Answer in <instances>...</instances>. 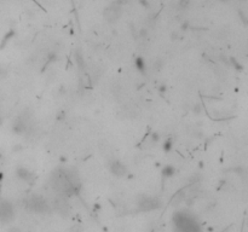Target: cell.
<instances>
[{"label": "cell", "instance_id": "cell-12", "mask_svg": "<svg viewBox=\"0 0 248 232\" xmlns=\"http://www.w3.org/2000/svg\"><path fill=\"white\" fill-rule=\"evenodd\" d=\"M134 64H136V68L138 69V71H140L142 74H145L147 67H145V62H144L143 57H137L134 61Z\"/></svg>", "mask_w": 248, "mask_h": 232}, {"label": "cell", "instance_id": "cell-18", "mask_svg": "<svg viewBox=\"0 0 248 232\" xmlns=\"http://www.w3.org/2000/svg\"><path fill=\"white\" fill-rule=\"evenodd\" d=\"M139 37H140L142 39H145V38L148 37V30H147L145 28H142V29L139 30Z\"/></svg>", "mask_w": 248, "mask_h": 232}, {"label": "cell", "instance_id": "cell-11", "mask_svg": "<svg viewBox=\"0 0 248 232\" xmlns=\"http://www.w3.org/2000/svg\"><path fill=\"white\" fill-rule=\"evenodd\" d=\"M161 174L164 178H172L174 174H175V168L172 166V165H167L162 168L161 171Z\"/></svg>", "mask_w": 248, "mask_h": 232}, {"label": "cell", "instance_id": "cell-32", "mask_svg": "<svg viewBox=\"0 0 248 232\" xmlns=\"http://www.w3.org/2000/svg\"><path fill=\"white\" fill-rule=\"evenodd\" d=\"M3 158H4V157H3V155H1V154H0V162H1V161H3Z\"/></svg>", "mask_w": 248, "mask_h": 232}, {"label": "cell", "instance_id": "cell-14", "mask_svg": "<svg viewBox=\"0 0 248 232\" xmlns=\"http://www.w3.org/2000/svg\"><path fill=\"white\" fill-rule=\"evenodd\" d=\"M15 34H16V33H15V30H13V29H11V30H10V31L5 35V37H4V40H3V42H1V47H4V46H5V44H6V42H7L11 38H13V37H15Z\"/></svg>", "mask_w": 248, "mask_h": 232}, {"label": "cell", "instance_id": "cell-6", "mask_svg": "<svg viewBox=\"0 0 248 232\" xmlns=\"http://www.w3.org/2000/svg\"><path fill=\"white\" fill-rule=\"evenodd\" d=\"M108 168L110 173L116 178H122L127 174V167L125 166V163L119 161V160H112L108 165Z\"/></svg>", "mask_w": 248, "mask_h": 232}, {"label": "cell", "instance_id": "cell-2", "mask_svg": "<svg viewBox=\"0 0 248 232\" xmlns=\"http://www.w3.org/2000/svg\"><path fill=\"white\" fill-rule=\"evenodd\" d=\"M174 224L179 232H201L196 221H194L188 214L183 212L177 213L174 215Z\"/></svg>", "mask_w": 248, "mask_h": 232}, {"label": "cell", "instance_id": "cell-13", "mask_svg": "<svg viewBox=\"0 0 248 232\" xmlns=\"http://www.w3.org/2000/svg\"><path fill=\"white\" fill-rule=\"evenodd\" d=\"M172 146H173V141L172 139H167L165 143H164V145H162V149L165 152H169L172 150Z\"/></svg>", "mask_w": 248, "mask_h": 232}, {"label": "cell", "instance_id": "cell-30", "mask_svg": "<svg viewBox=\"0 0 248 232\" xmlns=\"http://www.w3.org/2000/svg\"><path fill=\"white\" fill-rule=\"evenodd\" d=\"M3 178H4V174H3L1 172H0V180H3Z\"/></svg>", "mask_w": 248, "mask_h": 232}, {"label": "cell", "instance_id": "cell-22", "mask_svg": "<svg viewBox=\"0 0 248 232\" xmlns=\"http://www.w3.org/2000/svg\"><path fill=\"white\" fill-rule=\"evenodd\" d=\"M128 3V0H115V5H117V6H122V5H125V4H127Z\"/></svg>", "mask_w": 248, "mask_h": 232}, {"label": "cell", "instance_id": "cell-31", "mask_svg": "<svg viewBox=\"0 0 248 232\" xmlns=\"http://www.w3.org/2000/svg\"><path fill=\"white\" fill-rule=\"evenodd\" d=\"M1 124H3V117L0 116V126H1Z\"/></svg>", "mask_w": 248, "mask_h": 232}, {"label": "cell", "instance_id": "cell-27", "mask_svg": "<svg viewBox=\"0 0 248 232\" xmlns=\"http://www.w3.org/2000/svg\"><path fill=\"white\" fill-rule=\"evenodd\" d=\"M178 38H179V37H178V33H175V31H173V33L171 34V39H172V40H177V39H178Z\"/></svg>", "mask_w": 248, "mask_h": 232}, {"label": "cell", "instance_id": "cell-17", "mask_svg": "<svg viewBox=\"0 0 248 232\" xmlns=\"http://www.w3.org/2000/svg\"><path fill=\"white\" fill-rule=\"evenodd\" d=\"M160 134H158L157 132H153L151 134H150V140L153 141V143H157L158 140H160Z\"/></svg>", "mask_w": 248, "mask_h": 232}, {"label": "cell", "instance_id": "cell-4", "mask_svg": "<svg viewBox=\"0 0 248 232\" xmlns=\"http://www.w3.org/2000/svg\"><path fill=\"white\" fill-rule=\"evenodd\" d=\"M137 207L139 212H151L161 207V201L156 197L142 195L137 200Z\"/></svg>", "mask_w": 248, "mask_h": 232}, {"label": "cell", "instance_id": "cell-29", "mask_svg": "<svg viewBox=\"0 0 248 232\" xmlns=\"http://www.w3.org/2000/svg\"><path fill=\"white\" fill-rule=\"evenodd\" d=\"M158 91H160V92H165V91H166V86H165V85L160 86V88H158Z\"/></svg>", "mask_w": 248, "mask_h": 232}, {"label": "cell", "instance_id": "cell-5", "mask_svg": "<svg viewBox=\"0 0 248 232\" xmlns=\"http://www.w3.org/2000/svg\"><path fill=\"white\" fill-rule=\"evenodd\" d=\"M15 219V207L7 200H0V222L10 224Z\"/></svg>", "mask_w": 248, "mask_h": 232}, {"label": "cell", "instance_id": "cell-15", "mask_svg": "<svg viewBox=\"0 0 248 232\" xmlns=\"http://www.w3.org/2000/svg\"><path fill=\"white\" fill-rule=\"evenodd\" d=\"M192 113L195 114V115H200L201 113H202V105L201 104H195L194 106H192Z\"/></svg>", "mask_w": 248, "mask_h": 232}, {"label": "cell", "instance_id": "cell-10", "mask_svg": "<svg viewBox=\"0 0 248 232\" xmlns=\"http://www.w3.org/2000/svg\"><path fill=\"white\" fill-rule=\"evenodd\" d=\"M185 191L184 190H180V191H178L177 192L174 196H173V198H172V204L173 206H177V204H179L182 201H184L185 200Z\"/></svg>", "mask_w": 248, "mask_h": 232}, {"label": "cell", "instance_id": "cell-26", "mask_svg": "<svg viewBox=\"0 0 248 232\" xmlns=\"http://www.w3.org/2000/svg\"><path fill=\"white\" fill-rule=\"evenodd\" d=\"M180 28H182V30H183V31L188 30V28H189V22H184V23L182 24V27H180Z\"/></svg>", "mask_w": 248, "mask_h": 232}, {"label": "cell", "instance_id": "cell-1", "mask_svg": "<svg viewBox=\"0 0 248 232\" xmlns=\"http://www.w3.org/2000/svg\"><path fill=\"white\" fill-rule=\"evenodd\" d=\"M50 183L61 196L76 195L81 189L79 175L73 168H57L51 174Z\"/></svg>", "mask_w": 248, "mask_h": 232}, {"label": "cell", "instance_id": "cell-20", "mask_svg": "<svg viewBox=\"0 0 248 232\" xmlns=\"http://www.w3.org/2000/svg\"><path fill=\"white\" fill-rule=\"evenodd\" d=\"M154 68H155L156 70H160V69L162 68V62H161V59H157V61L155 62V64H154Z\"/></svg>", "mask_w": 248, "mask_h": 232}, {"label": "cell", "instance_id": "cell-16", "mask_svg": "<svg viewBox=\"0 0 248 232\" xmlns=\"http://www.w3.org/2000/svg\"><path fill=\"white\" fill-rule=\"evenodd\" d=\"M229 63H231V64L235 67V69H237V70H242V65H241V64H240V63H238V62H237L234 57H231V58L229 59Z\"/></svg>", "mask_w": 248, "mask_h": 232}, {"label": "cell", "instance_id": "cell-28", "mask_svg": "<svg viewBox=\"0 0 248 232\" xmlns=\"http://www.w3.org/2000/svg\"><path fill=\"white\" fill-rule=\"evenodd\" d=\"M63 119H65V113H61L57 117V120H63Z\"/></svg>", "mask_w": 248, "mask_h": 232}, {"label": "cell", "instance_id": "cell-24", "mask_svg": "<svg viewBox=\"0 0 248 232\" xmlns=\"http://www.w3.org/2000/svg\"><path fill=\"white\" fill-rule=\"evenodd\" d=\"M139 4L144 7H149V1L148 0H139Z\"/></svg>", "mask_w": 248, "mask_h": 232}, {"label": "cell", "instance_id": "cell-25", "mask_svg": "<svg viewBox=\"0 0 248 232\" xmlns=\"http://www.w3.org/2000/svg\"><path fill=\"white\" fill-rule=\"evenodd\" d=\"M6 75H7V71H6V70H3V69H0V79H4Z\"/></svg>", "mask_w": 248, "mask_h": 232}, {"label": "cell", "instance_id": "cell-33", "mask_svg": "<svg viewBox=\"0 0 248 232\" xmlns=\"http://www.w3.org/2000/svg\"><path fill=\"white\" fill-rule=\"evenodd\" d=\"M219 1H222V3H227L229 0H219Z\"/></svg>", "mask_w": 248, "mask_h": 232}, {"label": "cell", "instance_id": "cell-9", "mask_svg": "<svg viewBox=\"0 0 248 232\" xmlns=\"http://www.w3.org/2000/svg\"><path fill=\"white\" fill-rule=\"evenodd\" d=\"M16 175H17V178H18V179H21V180H23V182H26V183H28L30 185L35 182V175H34V173L30 172L26 167H17Z\"/></svg>", "mask_w": 248, "mask_h": 232}, {"label": "cell", "instance_id": "cell-23", "mask_svg": "<svg viewBox=\"0 0 248 232\" xmlns=\"http://www.w3.org/2000/svg\"><path fill=\"white\" fill-rule=\"evenodd\" d=\"M234 172H235L236 174H238V175L244 174V171H243V168H242V167H236V168H234Z\"/></svg>", "mask_w": 248, "mask_h": 232}, {"label": "cell", "instance_id": "cell-3", "mask_svg": "<svg viewBox=\"0 0 248 232\" xmlns=\"http://www.w3.org/2000/svg\"><path fill=\"white\" fill-rule=\"evenodd\" d=\"M27 207L29 210L38 213V214H45L50 212V203L46 201V198L41 195H33L27 201Z\"/></svg>", "mask_w": 248, "mask_h": 232}, {"label": "cell", "instance_id": "cell-7", "mask_svg": "<svg viewBox=\"0 0 248 232\" xmlns=\"http://www.w3.org/2000/svg\"><path fill=\"white\" fill-rule=\"evenodd\" d=\"M28 119H29L28 116L26 117L23 115L18 116L17 119H15L12 126H11L12 132L15 134H24L28 131Z\"/></svg>", "mask_w": 248, "mask_h": 232}, {"label": "cell", "instance_id": "cell-19", "mask_svg": "<svg viewBox=\"0 0 248 232\" xmlns=\"http://www.w3.org/2000/svg\"><path fill=\"white\" fill-rule=\"evenodd\" d=\"M189 4H190V0H180V1H179V7L185 9V7L189 6Z\"/></svg>", "mask_w": 248, "mask_h": 232}, {"label": "cell", "instance_id": "cell-21", "mask_svg": "<svg viewBox=\"0 0 248 232\" xmlns=\"http://www.w3.org/2000/svg\"><path fill=\"white\" fill-rule=\"evenodd\" d=\"M6 232H22V231L18 226H11V227H9V230Z\"/></svg>", "mask_w": 248, "mask_h": 232}, {"label": "cell", "instance_id": "cell-34", "mask_svg": "<svg viewBox=\"0 0 248 232\" xmlns=\"http://www.w3.org/2000/svg\"><path fill=\"white\" fill-rule=\"evenodd\" d=\"M241 1H244V0H241Z\"/></svg>", "mask_w": 248, "mask_h": 232}, {"label": "cell", "instance_id": "cell-8", "mask_svg": "<svg viewBox=\"0 0 248 232\" xmlns=\"http://www.w3.org/2000/svg\"><path fill=\"white\" fill-rule=\"evenodd\" d=\"M121 12H122L121 7L117 6V5H115V4H113L112 6H109V7L105 9V11H104V17H105V20H107L108 22H110V23H112V22H116V21L120 18Z\"/></svg>", "mask_w": 248, "mask_h": 232}]
</instances>
